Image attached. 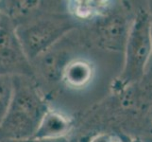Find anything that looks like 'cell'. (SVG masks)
Segmentation results:
<instances>
[{
    "label": "cell",
    "mask_w": 152,
    "mask_h": 142,
    "mask_svg": "<svg viewBox=\"0 0 152 142\" xmlns=\"http://www.w3.org/2000/svg\"><path fill=\"white\" fill-rule=\"evenodd\" d=\"M13 96V76L0 75V123L6 116Z\"/></svg>",
    "instance_id": "obj_9"
},
{
    "label": "cell",
    "mask_w": 152,
    "mask_h": 142,
    "mask_svg": "<svg viewBox=\"0 0 152 142\" xmlns=\"http://www.w3.org/2000/svg\"><path fill=\"white\" fill-rule=\"evenodd\" d=\"M93 67L84 60H74L64 67L61 77L68 86L81 88L91 82L93 77Z\"/></svg>",
    "instance_id": "obj_7"
},
{
    "label": "cell",
    "mask_w": 152,
    "mask_h": 142,
    "mask_svg": "<svg viewBox=\"0 0 152 142\" xmlns=\"http://www.w3.org/2000/svg\"><path fill=\"white\" fill-rule=\"evenodd\" d=\"M112 142H124L120 136H117V135H113V141Z\"/></svg>",
    "instance_id": "obj_13"
},
{
    "label": "cell",
    "mask_w": 152,
    "mask_h": 142,
    "mask_svg": "<svg viewBox=\"0 0 152 142\" xmlns=\"http://www.w3.org/2000/svg\"><path fill=\"white\" fill-rule=\"evenodd\" d=\"M0 142H4V141H1V140H0Z\"/></svg>",
    "instance_id": "obj_17"
},
{
    "label": "cell",
    "mask_w": 152,
    "mask_h": 142,
    "mask_svg": "<svg viewBox=\"0 0 152 142\" xmlns=\"http://www.w3.org/2000/svg\"><path fill=\"white\" fill-rule=\"evenodd\" d=\"M29 78L13 76V96L8 112L0 123V140L31 138L42 118L49 109Z\"/></svg>",
    "instance_id": "obj_1"
},
{
    "label": "cell",
    "mask_w": 152,
    "mask_h": 142,
    "mask_svg": "<svg viewBox=\"0 0 152 142\" xmlns=\"http://www.w3.org/2000/svg\"><path fill=\"white\" fill-rule=\"evenodd\" d=\"M2 141V140H1ZM4 142H72L71 140L66 138H61V139H57V140H36V139H26V140H17V141H4Z\"/></svg>",
    "instance_id": "obj_11"
},
{
    "label": "cell",
    "mask_w": 152,
    "mask_h": 142,
    "mask_svg": "<svg viewBox=\"0 0 152 142\" xmlns=\"http://www.w3.org/2000/svg\"><path fill=\"white\" fill-rule=\"evenodd\" d=\"M0 75H32L30 63L16 30L4 23L0 25Z\"/></svg>",
    "instance_id": "obj_3"
},
{
    "label": "cell",
    "mask_w": 152,
    "mask_h": 142,
    "mask_svg": "<svg viewBox=\"0 0 152 142\" xmlns=\"http://www.w3.org/2000/svg\"><path fill=\"white\" fill-rule=\"evenodd\" d=\"M3 23V19H2V10L0 9V25Z\"/></svg>",
    "instance_id": "obj_14"
},
{
    "label": "cell",
    "mask_w": 152,
    "mask_h": 142,
    "mask_svg": "<svg viewBox=\"0 0 152 142\" xmlns=\"http://www.w3.org/2000/svg\"><path fill=\"white\" fill-rule=\"evenodd\" d=\"M151 116H152V108H151Z\"/></svg>",
    "instance_id": "obj_16"
},
{
    "label": "cell",
    "mask_w": 152,
    "mask_h": 142,
    "mask_svg": "<svg viewBox=\"0 0 152 142\" xmlns=\"http://www.w3.org/2000/svg\"><path fill=\"white\" fill-rule=\"evenodd\" d=\"M150 30H151V40H152V21H151V29H150Z\"/></svg>",
    "instance_id": "obj_15"
},
{
    "label": "cell",
    "mask_w": 152,
    "mask_h": 142,
    "mask_svg": "<svg viewBox=\"0 0 152 142\" xmlns=\"http://www.w3.org/2000/svg\"><path fill=\"white\" fill-rule=\"evenodd\" d=\"M120 138L121 139L124 141V142H143L141 139L139 138H129V136H127V135H120Z\"/></svg>",
    "instance_id": "obj_12"
},
{
    "label": "cell",
    "mask_w": 152,
    "mask_h": 142,
    "mask_svg": "<svg viewBox=\"0 0 152 142\" xmlns=\"http://www.w3.org/2000/svg\"><path fill=\"white\" fill-rule=\"evenodd\" d=\"M113 138V135H109L106 133L99 134L96 136L92 138L88 142H112Z\"/></svg>",
    "instance_id": "obj_10"
},
{
    "label": "cell",
    "mask_w": 152,
    "mask_h": 142,
    "mask_svg": "<svg viewBox=\"0 0 152 142\" xmlns=\"http://www.w3.org/2000/svg\"><path fill=\"white\" fill-rule=\"evenodd\" d=\"M151 21L145 10H140L129 29L124 46V66L114 82V89L118 91L125 90L144 76L152 54Z\"/></svg>",
    "instance_id": "obj_2"
},
{
    "label": "cell",
    "mask_w": 152,
    "mask_h": 142,
    "mask_svg": "<svg viewBox=\"0 0 152 142\" xmlns=\"http://www.w3.org/2000/svg\"><path fill=\"white\" fill-rule=\"evenodd\" d=\"M68 26L64 22L45 20L16 31L21 45L28 58H33L45 51L52 44L67 31Z\"/></svg>",
    "instance_id": "obj_4"
},
{
    "label": "cell",
    "mask_w": 152,
    "mask_h": 142,
    "mask_svg": "<svg viewBox=\"0 0 152 142\" xmlns=\"http://www.w3.org/2000/svg\"><path fill=\"white\" fill-rule=\"evenodd\" d=\"M73 129L72 119L56 110L48 109L42 118L31 138L36 140H57L66 138Z\"/></svg>",
    "instance_id": "obj_5"
},
{
    "label": "cell",
    "mask_w": 152,
    "mask_h": 142,
    "mask_svg": "<svg viewBox=\"0 0 152 142\" xmlns=\"http://www.w3.org/2000/svg\"><path fill=\"white\" fill-rule=\"evenodd\" d=\"M71 12L77 17L87 19L103 12L108 6L106 1H73L71 2Z\"/></svg>",
    "instance_id": "obj_8"
},
{
    "label": "cell",
    "mask_w": 152,
    "mask_h": 142,
    "mask_svg": "<svg viewBox=\"0 0 152 142\" xmlns=\"http://www.w3.org/2000/svg\"><path fill=\"white\" fill-rule=\"evenodd\" d=\"M101 43L111 49H119L124 47L128 32L125 22L122 18L114 16L105 21L98 26Z\"/></svg>",
    "instance_id": "obj_6"
}]
</instances>
